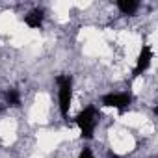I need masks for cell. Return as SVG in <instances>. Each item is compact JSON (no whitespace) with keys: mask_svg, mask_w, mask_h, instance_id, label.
Returning a JSON list of instances; mask_svg holds the SVG:
<instances>
[{"mask_svg":"<svg viewBox=\"0 0 158 158\" xmlns=\"http://www.w3.org/2000/svg\"><path fill=\"white\" fill-rule=\"evenodd\" d=\"M115 6L119 8V11L123 15H134L138 11V8H139V2L138 0H117Z\"/></svg>","mask_w":158,"mask_h":158,"instance_id":"cell-6","label":"cell"},{"mask_svg":"<svg viewBox=\"0 0 158 158\" xmlns=\"http://www.w3.org/2000/svg\"><path fill=\"white\" fill-rule=\"evenodd\" d=\"M78 158H93V151L89 147H84L80 151V154H78Z\"/></svg>","mask_w":158,"mask_h":158,"instance_id":"cell-8","label":"cell"},{"mask_svg":"<svg viewBox=\"0 0 158 158\" xmlns=\"http://www.w3.org/2000/svg\"><path fill=\"white\" fill-rule=\"evenodd\" d=\"M58 84V101H60V114L67 121L71 102H73V76L71 74H58L56 76Z\"/></svg>","mask_w":158,"mask_h":158,"instance_id":"cell-1","label":"cell"},{"mask_svg":"<svg viewBox=\"0 0 158 158\" xmlns=\"http://www.w3.org/2000/svg\"><path fill=\"white\" fill-rule=\"evenodd\" d=\"M76 127L80 128V134L84 139H91L95 134V127L99 123V112L95 106H88L82 112H78V115L74 117Z\"/></svg>","mask_w":158,"mask_h":158,"instance_id":"cell-2","label":"cell"},{"mask_svg":"<svg viewBox=\"0 0 158 158\" xmlns=\"http://www.w3.org/2000/svg\"><path fill=\"white\" fill-rule=\"evenodd\" d=\"M6 101H8V104L10 106H15V108H19L21 106V93L17 91V89H8L6 91Z\"/></svg>","mask_w":158,"mask_h":158,"instance_id":"cell-7","label":"cell"},{"mask_svg":"<svg viewBox=\"0 0 158 158\" xmlns=\"http://www.w3.org/2000/svg\"><path fill=\"white\" fill-rule=\"evenodd\" d=\"M43 19H45L43 10H32L28 15H24V24H26L28 28L37 30V28H41V26H43Z\"/></svg>","mask_w":158,"mask_h":158,"instance_id":"cell-5","label":"cell"},{"mask_svg":"<svg viewBox=\"0 0 158 158\" xmlns=\"http://www.w3.org/2000/svg\"><path fill=\"white\" fill-rule=\"evenodd\" d=\"M102 106L106 108H115L119 114H123L130 104H132V93L130 91H123V93H108L101 99Z\"/></svg>","mask_w":158,"mask_h":158,"instance_id":"cell-3","label":"cell"},{"mask_svg":"<svg viewBox=\"0 0 158 158\" xmlns=\"http://www.w3.org/2000/svg\"><path fill=\"white\" fill-rule=\"evenodd\" d=\"M151 61H152V47H151V45H143L141 50H139L136 67H134V71H132V76L138 78L139 74H143V73L151 67Z\"/></svg>","mask_w":158,"mask_h":158,"instance_id":"cell-4","label":"cell"}]
</instances>
